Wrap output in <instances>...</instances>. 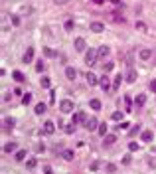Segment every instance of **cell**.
I'll use <instances>...</instances> for the list:
<instances>
[{"label":"cell","mask_w":156,"mask_h":174,"mask_svg":"<svg viewBox=\"0 0 156 174\" xmlns=\"http://www.w3.org/2000/svg\"><path fill=\"white\" fill-rule=\"evenodd\" d=\"M95 59H97V52H95L93 48H89V50L85 52V64L87 65H95Z\"/></svg>","instance_id":"cell-1"},{"label":"cell","mask_w":156,"mask_h":174,"mask_svg":"<svg viewBox=\"0 0 156 174\" xmlns=\"http://www.w3.org/2000/svg\"><path fill=\"white\" fill-rule=\"evenodd\" d=\"M59 111H61V113H73V101L63 99V101L59 103Z\"/></svg>","instance_id":"cell-2"},{"label":"cell","mask_w":156,"mask_h":174,"mask_svg":"<svg viewBox=\"0 0 156 174\" xmlns=\"http://www.w3.org/2000/svg\"><path fill=\"white\" fill-rule=\"evenodd\" d=\"M85 129L87 130H97L99 129V121L95 119V117H89V119L85 121Z\"/></svg>","instance_id":"cell-3"},{"label":"cell","mask_w":156,"mask_h":174,"mask_svg":"<svg viewBox=\"0 0 156 174\" xmlns=\"http://www.w3.org/2000/svg\"><path fill=\"white\" fill-rule=\"evenodd\" d=\"M85 121H87V115H85L83 111H77V113L71 117V123H73V125H77V123H85Z\"/></svg>","instance_id":"cell-4"},{"label":"cell","mask_w":156,"mask_h":174,"mask_svg":"<svg viewBox=\"0 0 156 174\" xmlns=\"http://www.w3.org/2000/svg\"><path fill=\"white\" fill-rule=\"evenodd\" d=\"M89 30H91V32H95V34H101V32H105V26H103L101 22H91Z\"/></svg>","instance_id":"cell-5"},{"label":"cell","mask_w":156,"mask_h":174,"mask_svg":"<svg viewBox=\"0 0 156 174\" xmlns=\"http://www.w3.org/2000/svg\"><path fill=\"white\" fill-rule=\"evenodd\" d=\"M138 57H140L142 61H146V59H150V57H152V50H150V48H142V50L138 52Z\"/></svg>","instance_id":"cell-6"},{"label":"cell","mask_w":156,"mask_h":174,"mask_svg":"<svg viewBox=\"0 0 156 174\" xmlns=\"http://www.w3.org/2000/svg\"><path fill=\"white\" fill-rule=\"evenodd\" d=\"M136 77H138V75H136V69L129 65V71H126V75H124V79H126L129 83H133V81H136Z\"/></svg>","instance_id":"cell-7"},{"label":"cell","mask_w":156,"mask_h":174,"mask_svg":"<svg viewBox=\"0 0 156 174\" xmlns=\"http://www.w3.org/2000/svg\"><path fill=\"white\" fill-rule=\"evenodd\" d=\"M44 133L45 135H54V133H56V125H54L52 121H45L44 123Z\"/></svg>","instance_id":"cell-8"},{"label":"cell","mask_w":156,"mask_h":174,"mask_svg":"<svg viewBox=\"0 0 156 174\" xmlns=\"http://www.w3.org/2000/svg\"><path fill=\"white\" fill-rule=\"evenodd\" d=\"M99 85L103 87V91H109V89H111V83H109V77H107V75L99 77Z\"/></svg>","instance_id":"cell-9"},{"label":"cell","mask_w":156,"mask_h":174,"mask_svg":"<svg viewBox=\"0 0 156 174\" xmlns=\"http://www.w3.org/2000/svg\"><path fill=\"white\" fill-rule=\"evenodd\" d=\"M24 64H32V59H34V48H28L26 50V54H24Z\"/></svg>","instance_id":"cell-10"},{"label":"cell","mask_w":156,"mask_h":174,"mask_svg":"<svg viewBox=\"0 0 156 174\" xmlns=\"http://www.w3.org/2000/svg\"><path fill=\"white\" fill-rule=\"evenodd\" d=\"M85 48H87L85 40H83V38H77V40H75V50H77V52H85Z\"/></svg>","instance_id":"cell-11"},{"label":"cell","mask_w":156,"mask_h":174,"mask_svg":"<svg viewBox=\"0 0 156 174\" xmlns=\"http://www.w3.org/2000/svg\"><path fill=\"white\" fill-rule=\"evenodd\" d=\"M85 79H87V83H89V85H97V83H99V77L95 75V73H87V75H85Z\"/></svg>","instance_id":"cell-12"},{"label":"cell","mask_w":156,"mask_h":174,"mask_svg":"<svg viewBox=\"0 0 156 174\" xmlns=\"http://www.w3.org/2000/svg\"><path fill=\"white\" fill-rule=\"evenodd\" d=\"M109 54H111L109 46H101V48H99V52H97V55H99V57H107Z\"/></svg>","instance_id":"cell-13"},{"label":"cell","mask_w":156,"mask_h":174,"mask_svg":"<svg viewBox=\"0 0 156 174\" xmlns=\"http://www.w3.org/2000/svg\"><path fill=\"white\" fill-rule=\"evenodd\" d=\"M144 103H146V95H142V93L136 95V99H134V105H136V107H142Z\"/></svg>","instance_id":"cell-14"},{"label":"cell","mask_w":156,"mask_h":174,"mask_svg":"<svg viewBox=\"0 0 156 174\" xmlns=\"http://www.w3.org/2000/svg\"><path fill=\"white\" fill-rule=\"evenodd\" d=\"M140 139H142L144 142H150V141H152V130H142Z\"/></svg>","instance_id":"cell-15"},{"label":"cell","mask_w":156,"mask_h":174,"mask_svg":"<svg viewBox=\"0 0 156 174\" xmlns=\"http://www.w3.org/2000/svg\"><path fill=\"white\" fill-rule=\"evenodd\" d=\"M34 113H36V115H44L45 113V103H38L36 109H34Z\"/></svg>","instance_id":"cell-16"},{"label":"cell","mask_w":156,"mask_h":174,"mask_svg":"<svg viewBox=\"0 0 156 174\" xmlns=\"http://www.w3.org/2000/svg\"><path fill=\"white\" fill-rule=\"evenodd\" d=\"M61 156H63L65 160H73V156H75V154H73V151H71V148H65V151L61 152Z\"/></svg>","instance_id":"cell-17"},{"label":"cell","mask_w":156,"mask_h":174,"mask_svg":"<svg viewBox=\"0 0 156 174\" xmlns=\"http://www.w3.org/2000/svg\"><path fill=\"white\" fill-rule=\"evenodd\" d=\"M89 107L93 109V111H99V109H101V101H99V99H91V101H89Z\"/></svg>","instance_id":"cell-18"},{"label":"cell","mask_w":156,"mask_h":174,"mask_svg":"<svg viewBox=\"0 0 156 174\" xmlns=\"http://www.w3.org/2000/svg\"><path fill=\"white\" fill-rule=\"evenodd\" d=\"M65 75H67V79H75V75H77V71H75L73 67H67V69H65Z\"/></svg>","instance_id":"cell-19"},{"label":"cell","mask_w":156,"mask_h":174,"mask_svg":"<svg viewBox=\"0 0 156 174\" xmlns=\"http://www.w3.org/2000/svg\"><path fill=\"white\" fill-rule=\"evenodd\" d=\"M32 103V93H24L22 95V105H30Z\"/></svg>","instance_id":"cell-20"},{"label":"cell","mask_w":156,"mask_h":174,"mask_svg":"<svg viewBox=\"0 0 156 174\" xmlns=\"http://www.w3.org/2000/svg\"><path fill=\"white\" fill-rule=\"evenodd\" d=\"M16 151V142H6L4 144V152H14Z\"/></svg>","instance_id":"cell-21"},{"label":"cell","mask_w":156,"mask_h":174,"mask_svg":"<svg viewBox=\"0 0 156 174\" xmlns=\"http://www.w3.org/2000/svg\"><path fill=\"white\" fill-rule=\"evenodd\" d=\"M103 139H105V144H113V142H117V137H115V135H105Z\"/></svg>","instance_id":"cell-22"},{"label":"cell","mask_w":156,"mask_h":174,"mask_svg":"<svg viewBox=\"0 0 156 174\" xmlns=\"http://www.w3.org/2000/svg\"><path fill=\"white\" fill-rule=\"evenodd\" d=\"M111 119L113 121H123V111H115L111 115Z\"/></svg>","instance_id":"cell-23"},{"label":"cell","mask_w":156,"mask_h":174,"mask_svg":"<svg viewBox=\"0 0 156 174\" xmlns=\"http://www.w3.org/2000/svg\"><path fill=\"white\" fill-rule=\"evenodd\" d=\"M12 77H14L18 83H20V81H24V73H22V71H14V73H12Z\"/></svg>","instance_id":"cell-24"},{"label":"cell","mask_w":156,"mask_h":174,"mask_svg":"<svg viewBox=\"0 0 156 174\" xmlns=\"http://www.w3.org/2000/svg\"><path fill=\"white\" fill-rule=\"evenodd\" d=\"M63 130H65V135H71V133L75 130V125H73V123H69V125H65V127H63Z\"/></svg>","instance_id":"cell-25"},{"label":"cell","mask_w":156,"mask_h":174,"mask_svg":"<svg viewBox=\"0 0 156 174\" xmlns=\"http://www.w3.org/2000/svg\"><path fill=\"white\" fill-rule=\"evenodd\" d=\"M14 123H16V121L8 117V119H4V127H6V129H12V127H14Z\"/></svg>","instance_id":"cell-26"},{"label":"cell","mask_w":156,"mask_h":174,"mask_svg":"<svg viewBox=\"0 0 156 174\" xmlns=\"http://www.w3.org/2000/svg\"><path fill=\"white\" fill-rule=\"evenodd\" d=\"M97 130H99V135H101V137H105V135H107V125H105V123H101Z\"/></svg>","instance_id":"cell-27"},{"label":"cell","mask_w":156,"mask_h":174,"mask_svg":"<svg viewBox=\"0 0 156 174\" xmlns=\"http://www.w3.org/2000/svg\"><path fill=\"white\" fill-rule=\"evenodd\" d=\"M44 69H45V64H44V61H38V64H36V71H38V73H42Z\"/></svg>","instance_id":"cell-28"},{"label":"cell","mask_w":156,"mask_h":174,"mask_svg":"<svg viewBox=\"0 0 156 174\" xmlns=\"http://www.w3.org/2000/svg\"><path fill=\"white\" fill-rule=\"evenodd\" d=\"M63 28H65V32H71V30H73V20H67L65 24H63Z\"/></svg>","instance_id":"cell-29"},{"label":"cell","mask_w":156,"mask_h":174,"mask_svg":"<svg viewBox=\"0 0 156 174\" xmlns=\"http://www.w3.org/2000/svg\"><path fill=\"white\" fill-rule=\"evenodd\" d=\"M115 129H117V130H121V129L126 130V129H129V123H126V121H121V125H117Z\"/></svg>","instance_id":"cell-30"},{"label":"cell","mask_w":156,"mask_h":174,"mask_svg":"<svg viewBox=\"0 0 156 174\" xmlns=\"http://www.w3.org/2000/svg\"><path fill=\"white\" fill-rule=\"evenodd\" d=\"M113 67H115V64H113V61H109V64H103V71L107 73V71H111Z\"/></svg>","instance_id":"cell-31"},{"label":"cell","mask_w":156,"mask_h":174,"mask_svg":"<svg viewBox=\"0 0 156 174\" xmlns=\"http://www.w3.org/2000/svg\"><path fill=\"white\" fill-rule=\"evenodd\" d=\"M40 83H42V87H44V89H47L52 81H49V77H42V81H40Z\"/></svg>","instance_id":"cell-32"},{"label":"cell","mask_w":156,"mask_h":174,"mask_svg":"<svg viewBox=\"0 0 156 174\" xmlns=\"http://www.w3.org/2000/svg\"><path fill=\"white\" fill-rule=\"evenodd\" d=\"M24 158H26V151L22 148V151L16 152V160H24Z\"/></svg>","instance_id":"cell-33"},{"label":"cell","mask_w":156,"mask_h":174,"mask_svg":"<svg viewBox=\"0 0 156 174\" xmlns=\"http://www.w3.org/2000/svg\"><path fill=\"white\" fill-rule=\"evenodd\" d=\"M36 164H38V160H36V158H30V160L26 162V166H28V168L32 170V168H36Z\"/></svg>","instance_id":"cell-34"},{"label":"cell","mask_w":156,"mask_h":174,"mask_svg":"<svg viewBox=\"0 0 156 174\" xmlns=\"http://www.w3.org/2000/svg\"><path fill=\"white\" fill-rule=\"evenodd\" d=\"M136 30H140V32H146V24H144V22H136Z\"/></svg>","instance_id":"cell-35"},{"label":"cell","mask_w":156,"mask_h":174,"mask_svg":"<svg viewBox=\"0 0 156 174\" xmlns=\"http://www.w3.org/2000/svg\"><path fill=\"white\" fill-rule=\"evenodd\" d=\"M44 54L47 55V57H54V55H56V52H54V50H49V48H44Z\"/></svg>","instance_id":"cell-36"},{"label":"cell","mask_w":156,"mask_h":174,"mask_svg":"<svg viewBox=\"0 0 156 174\" xmlns=\"http://www.w3.org/2000/svg\"><path fill=\"white\" fill-rule=\"evenodd\" d=\"M129 151H131V152L138 151V142H131V144H129Z\"/></svg>","instance_id":"cell-37"},{"label":"cell","mask_w":156,"mask_h":174,"mask_svg":"<svg viewBox=\"0 0 156 174\" xmlns=\"http://www.w3.org/2000/svg\"><path fill=\"white\" fill-rule=\"evenodd\" d=\"M136 133H140V127H138V125H136L134 129H131V130H129V135H131V137H133V135H136Z\"/></svg>","instance_id":"cell-38"},{"label":"cell","mask_w":156,"mask_h":174,"mask_svg":"<svg viewBox=\"0 0 156 174\" xmlns=\"http://www.w3.org/2000/svg\"><path fill=\"white\" fill-rule=\"evenodd\" d=\"M123 164H131V154H124L123 156Z\"/></svg>","instance_id":"cell-39"},{"label":"cell","mask_w":156,"mask_h":174,"mask_svg":"<svg viewBox=\"0 0 156 174\" xmlns=\"http://www.w3.org/2000/svg\"><path fill=\"white\" fill-rule=\"evenodd\" d=\"M12 24H14V26H20V18H18V16H12Z\"/></svg>","instance_id":"cell-40"},{"label":"cell","mask_w":156,"mask_h":174,"mask_svg":"<svg viewBox=\"0 0 156 174\" xmlns=\"http://www.w3.org/2000/svg\"><path fill=\"white\" fill-rule=\"evenodd\" d=\"M121 79H123L121 75H117V77H115V87H119V85H121Z\"/></svg>","instance_id":"cell-41"},{"label":"cell","mask_w":156,"mask_h":174,"mask_svg":"<svg viewBox=\"0 0 156 174\" xmlns=\"http://www.w3.org/2000/svg\"><path fill=\"white\" fill-rule=\"evenodd\" d=\"M115 170H117V166H115V164H109V166H107V172H115Z\"/></svg>","instance_id":"cell-42"},{"label":"cell","mask_w":156,"mask_h":174,"mask_svg":"<svg viewBox=\"0 0 156 174\" xmlns=\"http://www.w3.org/2000/svg\"><path fill=\"white\" fill-rule=\"evenodd\" d=\"M150 89L156 93V79H152V81H150Z\"/></svg>","instance_id":"cell-43"},{"label":"cell","mask_w":156,"mask_h":174,"mask_svg":"<svg viewBox=\"0 0 156 174\" xmlns=\"http://www.w3.org/2000/svg\"><path fill=\"white\" fill-rule=\"evenodd\" d=\"M36 151H38V152H44L45 146H44V144H38V146H36Z\"/></svg>","instance_id":"cell-44"},{"label":"cell","mask_w":156,"mask_h":174,"mask_svg":"<svg viewBox=\"0 0 156 174\" xmlns=\"http://www.w3.org/2000/svg\"><path fill=\"white\" fill-rule=\"evenodd\" d=\"M44 172H45V174H54V170H52L49 166H45V168H44Z\"/></svg>","instance_id":"cell-45"},{"label":"cell","mask_w":156,"mask_h":174,"mask_svg":"<svg viewBox=\"0 0 156 174\" xmlns=\"http://www.w3.org/2000/svg\"><path fill=\"white\" fill-rule=\"evenodd\" d=\"M93 2H95V4H103L105 0H93Z\"/></svg>","instance_id":"cell-46"}]
</instances>
